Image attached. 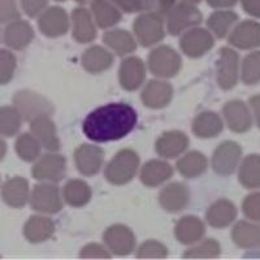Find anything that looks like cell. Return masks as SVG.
Wrapping results in <instances>:
<instances>
[{"label":"cell","instance_id":"1","mask_svg":"<svg viewBox=\"0 0 260 260\" xmlns=\"http://www.w3.org/2000/svg\"><path fill=\"white\" fill-rule=\"evenodd\" d=\"M137 112L129 104L111 103L92 111L83 122V133L95 142L117 141L134 129Z\"/></svg>","mask_w":260,"mask_h":260},{"label":"cell","instance_id":"2","mask_svg":"<svg viewBox=\"0 0 260 260\" xmlns=\"http://www.w3.org/2000/svg\"><path fill=\"white\" fill-rule=\"evenodd\" d=\"M139 167V157L133 150L125 148L116 154L106 168V178L113 185H124L133 180Z\"/></svg>","mask_w":260,"mask_h":260},{"label":"cell","instance_id":"3","mask_svg":"<svg viewBox=\"0 0 260 260\" xmlns=\"http://www.w3.org/2000/svg\"><path fill=\"white\" fill-rule=\"evenodd\" d=\"M167 26L172 36H178L187 27L199 25L203 20L202 13L194 4L182 2L180 4H175L167 13Z\"/></svg>","mask_w":260,"mask_h":260},{"label":"cell","instance_id":"4","mask_svg":"<svg viewBox=\"0 0 260 260\" xmlns=\"http://www.w3.org/2000/svg\"><path fill=\"white\" fill-rule=\"evenodd\" d=\"M134 32L143 47L156 45L166 36L162 16L151 12L139 16L134 21Z\"/></svg>","mask_w":260,"mask_h":260},{"label":"cell","instance_id":"5","mask_svg":"<svg viewBox=\"0 0 260 260\" xmlns=\"http://www.w3.org/2000/svg\"><path fill=\"white\" fill-rule=\"evenodd\" d=\"M13 104L20 112L21 117L24 120H34L42 115H51L53 111L50 102L42 95L37 94L30 90H22L16 92L13 96Z\"/></svg>","mask_w":260,"mask_h":260},{"label":"cell","instance_id":"6","mask_svg":"<svg viewBox=\"0 0 260 260\" xmlns=\"http://www.w3.org/2000/svg\"><path fill=\"white\" fill-rule=\"evenodd\" d=\"M150 71L159 77H175L181 69V57L169 46L155 48L148 56Z\"/></svg>","mask_w":260,"mask_h":260},{"label":"cell","instance_id":"7","mask_svg":"<svg viewBox=\"0 0 260 260\" xmlns=\"http://www.w3.org/2000/svg\"><path fill=\"white\" fill-rule=\"evenodd\" d=\"M241 156H242L241 146L238 143L233 142V141H225L213 152V171L220 176L232 175V173L236 172Z\"/></svg>","mask_w":260,"mask_h":260},{"label":"cell","instance_id":"8","mask_svg":"<svg viewBox=\"0 0 260 260\" xmlns=\"http://www.w3.org/2000/svg\"><path fill=\"white\" fill-rule=\"evenodd\" d=\"M30 204L32 210L42 213H56L62 208L59 189L52 183L37 185L30 197Z\"/></svg>","mask_w":260,"mask_h":260},{"label":"cell","instance_id":"9","mask_svg":"<svg viewBox=\"0 0 260 260\" xmlns=\"http://www.w3.org/2000/svg\"><path fill=\"white\" fill-rule=\"evenodd\" d=\"M240 56L234 50L224 47L220 50L217 60V82L222 90H231L238 81Z\"/></svg>","mask_w":260,"mask_h":260},{"label":"cell","instance_id":"10","mask_svg":"<svg viewBox=\"0 0 260 260\" xmlns=\"http://www.w3.org/2000/svg\"><path fill=\"white\" fill-rule=\"evenodd\" d=\"M215 45L213 37L208 30L195 27L189 30L181 38V50L189 57H201L207 53Z\"/></svg>","mask_w":260,"mask_h":260},{"label":"cell","instance_id":"11","mask_svg":"<svg viewBox=\"0 0 260 260\" xmlns=\"http://www.w3.org/2000/svg\"><path fill=\"white\" fill-rule=\"evenodd\" d=\"M38 26L45 36L51 38L64 36L69 29L68 13L61 7H50L42 12Z\"/></svg>","mask_w":260,"mask_h":260},{"label":"cell","instance_id":"12","mask_svg":"<svg viewBox=\"0 0 260 260\" xmlns=\"http://www.w3.org/2000/svg\"><path fill=\"white\" fill-rule=\"evenodd\" d=\"M106 245L116 255L130 254L136 246V237L133 232L125 225H113L108 228L103 236Z\"/></svg>","mask_w":260,"mask_h":260},{"label":"cell","instance_id":"13","mask_svg":"<svg viewBox=\"0 0 260 260\" xmlns=\"http://www.w3.org/2000/svg\"><path fill=\"white\" fill-rule=\"evenodd\" d=\"M225 121L234 133H245L251 129L252 118L247 106L242 101L228 102L222 108Z\"/></svg>","mask_w":260,"mask_h":260},{"label":"cell","instance_id":"14","mask_svg":"<svg viewBox=\"0 0 260 260\" xmlns=\"http://www.w3.org/2000/svg\"><path fill=\"white\" fill-rule=\"evenodd\" d=\"M74 160L80 173L85 176H94L103 166L104 151L98 146L82 145L76 151Z\"/></svg>","mask_w":260,"mask_h":260},{"label":"cell","instance_id":"15","mask_svg":"<svg viewBox=\"0 0 260 260\" xmlns=\"http://www.w3.org/2000/svg\"><path fill=\"white\" fill-rule=\"evenodd\" d=\"M146 78V68L139 57H127L120 65L118 80L120 85L127 91H133L141 87Z\"/></svg>","mask_w":260,"mask_h":260},{"label":"cell","instance_id":"16","mask_svg":"<svg viewBox=\"0 0 260 260\" xmlns=\"http://www.w3.org/2000/svg\"><path fill=\"white\" fill-rule=\"evenodd\" d=\"M229 43L241 50H250L260 46V24L246 20L236 26L229 37Z\"/></svg>","mask_w":260,"mask_h":260},{"label":"cell","instance_id":"17","mask_svg":"<svg viewBox=\"0 0 260 260\" xmlns=\"http://www.w3.org/2000/svg\"><path fill=\"white\" fill-rule=\"evenodd\" d=\"M65 175V159L61 155H45L32 167V176L39 181L62 180Z\"/></svg>","mask_w":260,"mask_h":260},{"label":"cell","instance_id":"18","mask_svg":"<svg viewBox=\"0 0 260 260\" xmlns=\"http://www.w3.org/2000/svg\"><path fill=\"white\" fill-rule=\"evenodd\" d=\"M173 96V89L168 82L164 81L154 80L146 85L141 94V99L148 108H162L167 107L172 101Z\"/></svg>","mask_w":260,"mask_h":260},{"label":"cell","instance_id":"19","mask_svg":"<svg viewBox=\"0 0 260 260\" xmlns=\"http://www.w3.org/2000/svg\"><path fill=\"white\" fill-rule=\"evenodd\" d=\"M32 136L36 137L42 146L50 151H57L60 148L59 137L56 134V127L48 115H42L31 120L30 124Z\"/></svg>","mask_w":260,"mask_h":260},{"label":"cell","instance_id":"20","mask_svg":"<svg viewBox=\"0 0 260 260\" xmlns=\"http://www.w3.org/2000/svg\"><path fill=\"white\" fill-rule=\"evenodd\" d=\"M34 30L31 25L24 20H15L9 22L4 30V43L13 50H22L31 43Z\"/></svg>","mask_w":260,"mask_h":260},{"label":"cell","instance_id":"21","mask_svg":"<svg viewBox=\"0 0 260 260\" xmlns=\"http://www.w3.org/2000/svg\"><path fill=\"white\" fill-rule=\"evenodd\" d=\"M2 198L12 208H21L29 201V182L22 177H13L2 186Z\"/></svg>","mask_w":260,"mask_h":260},{"label":"cell","instance_id":"22","mask_svg":"<svg viewBox=\"0 0 260 260\" xmlns=\"http://www.w3.org/2000/svg\"><path fill=\"white\" fill-rule=\"evenodd\" d=\"M189 147V138L182 132H168L164 133L156 142V152L162 157L173 159L182 154Z\"/></svg>","mask_w":260,"mask_h":260},{"label":"cell","instance_id":"23","mask_svg":"<svg viewBox=\"0 0 260 260\" xmlns=\"http://www.w3.org/2000/svg\"><path fill=\"white\" fill-rule=\"evenodd\" d=\"M190 194L183 183L175 182L168 185L161 190L159 195V201L161 207L168 212H178L183 207H186Z\"/></svg>","mask_w":260,"mask_h":260},{"label":"cell","instance_id":"24","mask_svg":"<svg viewBox=\"0 0 260 260\" xmlns=\"http://www.w3.org/2000/svg\"><path fill=\"white\" fill-rule=\"evenodd\" d=\"M72 22H73V37L80 43H89L96 37L94 21L91 13L83 7L74 8L72 12Z\"/></svg>","mask_w":260,"mask_h":260},{"label":"cell","instance_id":"25","mask_svg":"<svg viewBox=\"0 0 260 260\" xmlns=\"http://www.w3.org/2000/svg\"><path fill=\"white\" fill-rule=\"evenodd\" d=\"M206 233L203 221L195 216H185L176 224L175 234L178 242L183 245H191L202 240Z\"/></svg>","mask_w":260,"mask_h":260},{"label":"cell","instance_id":"26","mask_svg":"<svg viewBox=\"0 0 260 260\" xmlns=\"http://www.w3.org/2000/svg\"><path fill=\"white\" fill-rule=\"evenodd\" d=\"M172 175H173V168L171 164L162 160H151L142 167L141 181L146 186L155 187L169 180Z\"/></svg>","mask_w":260,"mask_h":260},{"label":"cell","instance_id":"27","mask_svg":"<svg viewBox=\"0 0 260 260\" xmlns=\"http://www.w3.org/2000/svg\"><path fill=\"white\" fill-rule=\"evenodd\" d=\"M55 232V224L45 216H31L25 224L24 234L31 243H41L51 238Z\"/></svg>","mask_w":260,"mask_h":260},{"label":"cell","instance_id":"28","mask_svg":"<svg viewBox=\"0 0 260 260\" xmlns=\"http://www.w3.org/2000/svg\"><path fill=\"white\" fill-rule=\"evenodd\" d=\"M237 208L231 201L220 199L207 211V221L213 228H225L236 220Z\"/></svg>","mask_w":260,"mask_h":260},{"label":"cell","instance_id":"29","mask_svg":"<svg viewBox=\"0 0 260 260\" xmlns=\"http://www.w3.org/2000/svg\"><path fill=\"white\" fill-rule=\"evenodd\" d=\"M113 64V56L111 52L101 46H94L86 50L82 55V65L83 68L90 73H102L111 68Z\"/></svg>","mask_w":260,"mask_h":260},{"label":"cell","instance_id":"30","mask_svg":"<svg viewBox=\"0 0 260 260\" xmlns=\"http://www.w3.org/2000/svg\"><path fill=\"white\" fill-rule=\"evenodd\" d=\"M221 118L215 112H203L192 122V132L199 138H213L222 132Z\"/></svg>","mask_w":260,"mask_h":260},{"label":"cell","instance_id":"31","mask_svg":"<svg viewBox=\"0 0 260 260\" xmlns=\"http://www.w3.org/2000/svg\"><path fill=\"white\" fill-rule=\"evenodd\" d=\"M232 238L238 247H260V225L250 224L246 221L237 222L232 232Z\"/></svg>","mask_w":260,"mask_h":260},{"label":"cell","instance_id":"32","mask_svg":"<svg viewBox=\"0 0 260 260\" xmlns=\"http://www.w3.org/2000/svg\"><path fill=\"white\" fill-rule=\"evenodd\" d=\"M91 11L98 26L103 29L113 26L121 20V12L115 4L108 0H92Z\"/></svg>","mask_w":260,"mask_h":260},{"label":"cell","instance_id":"33","mask_svg":"<svg viewBox=\"0 0 260 260\" xmlns=\"http://www.w3.org/2000/svg\"><path fill=\"white\" fill-rule=\"evenodd\" d=\"M103 41L117 55H127V53L136 51L137 48L133 36L126 30L116 29L107 31L103 37Z\"/></svg>","mask_w":260,"mask_h":260},{"label":"cell","instance_id":"34","mask_svg":"<svg viewBox=\"0 0 260 260\" xmlns=\"http://www.w3.org/2000/svg\"><path fill=\"white\" fill-rule=\"evenodd\" d=\"M238 180L246 189L260 187V155L252 154L245 157L240 167Z\"/></svg>","mask_w":260,"mask_h":260},{"label":"cell","instance_id":"35","mask_svg":"<svg viewBox=\"0 0 260 260\" xmlns=\"http://www.w3.org/2000/svg\"><path fill=\"white\" fill-rule=\"evenodd\" d=\"M175 3L176 0H125V12H151L164 17Z\"/></svg>","mask_w":260,"mask_h":260},{"label":"cell","instance_id":"36","mask_svg":"<svg viewBox=\"0 0 260 260\" xmlns=\"http://www.w3.org/2000/svg\"><path fill=\"white\" fill-rule=\"evenodd\" d=\"M64 199L72 207H83L91 199V189L85 181L72 180L64 186Z\"/></svg>","mask_w":260,"mask_h":260},{"label":"cell","instance_id":"37","mask_svg":"<svg viewBox=\"0 0 260 260\" xmlns=\"http://www.w3.org/2000/svg\"><path fill=\"white\" fill-rule=\"evenodd\" d=\"M177 169L183 177H199L207 169V159L198 151H191L185 155L182 159L178 160Z\"/></svg>","mask_w":260,"mask_h":260},{"label":"cell","instance_id":"38","mask_svg":"<svg viewBox=\"0 0 260 260\" xmlns=\"http://www.w3.org/2000/svg\"><path fill=\"white\" fill-rule=\"evenodd\" d=\"M237 21L238 15L233 11H216L208 17L207 25L217 38H225Z\"/></svg>","mask_w":260,"mask_h":260},{"label":"cell","instance_id":"39","mask_svg":"<svg viewBox=\"0 0 260 260\" xmlns=\"http://www.w3.org/2000/svg\"><path fill=\"white\" fill-rule=\"evenodd\" d=\"M22 117L16 107H0V134L4 137H13L21 127Z\"/></svg>","mask_w":260,"mask_h":260},{"label":"cell","instance_id":"40","mask_svg":"<svg viewBox=\"0 0 260 260\" xmlns=\"http://www.w3.org/2000/svg\"><path fill=\"white\" fill-rule=\"evenodd\" d=\"M42 145L38 139L31 134H21L16 141V152L24 161H34L41 155Z\"/></svg>","mask_w":260,"mask_h":260},{"label":"cell","instance_id":"41","mask_svg":"<svg viewBox=\"0 0 260 260\" xmlns=\"http://www.w3.org/2000/svg\"><path fill=\"white\" fill-rule=\"evenodd\" d=\"M241 78L246 85H256L260 82V51L248 53L243 59Z\"/></svg>","mask_w":260,"mask_h":260},{"label":"cell","instance_id":"42","mask_svg":"<svg viewBox=\"0 0 260 260\" xmlns=\"http://www.w3.org/2000/svg\"><path fill=\"white\" fill-rule=\"evenodd\" d=\"M220 255V245L217 241L215 240H207L204 241L203 243H201L199 246L194 248H190L187 250L185 254H183V257L186 259H198V257H217Z\"/></svg>","mask_w":260,"mask_h":260},{"label":"cell","instance_id":"43","mask_svg":"<svg viewBox=\"0 0 260 260\" xmlns=\"http://www.w3.org/2000/svg\"><path fill=\"white\" fill-rule=\"evenodd\" d=\"M16 56L11 51L0 50V85H7L12 80L16 71Z\"/></svg>","mask_w":260,"mask_h":260},{"label":"cell","instance_id":"44","mask_svg":"<svg viewBox=\"0 0 260 260\" xmlns=\"http://www.w3.org/2000/svg\"><path fill=\"white\" fill-rule=\"evenodd\" d=\"M168 255V250L162 243L157 242V241H147L143 243L138 250L137 256L143 257V259H162L167 257Z\"/></svg>","mask_w":260,"mask_h":260},{"label":"cell","instance_id":"45","mask_svg":"<svg viewBox=\"0 0 260 260\" xmlns=\"http://www.w3.org/2000/svg\"><path fill=\"white\" fill-rule=\"evenodd\" d=\"M20 18L16 0H0V24H9Z\"/></svg>","mask_w":260,"mask_h":260},{"label":"cell","instance_id":"46","mask_svg":"<svg viewBox=\"0 0 260 260\" xmlns=\"http://www.w3.org/2000/svg\"><path fill=\"white\" fill-rule=\"evenodd\" d=\"M242 208L246 217L254 220V221H260V192H255V194L246 197Z\"/></svg>","mask_w":260,"mask_h":260},{"label":"cell","instance_id":"47","mask_svg":"<svg viewBox=\"0 0 260 260\" xmlns=\"http://www.w3.org/2000/svg\"><path fill=\"white\" fill-rule=\"evenodd\" d=\"M21 7L29 17H37L46 9L48 0H20Z\"/></svg>","mask_w":260,"mask_h":260},{"label":"cell","instance_id":"48","mask_svg":"<svg viewBox=\"0 0 260 260\" xmlns=\"http://www.w3.org/2000/svg\"><path fill=\"white\" fill-rule=\"evenodd\" d=\"M80 256L81 257H96V259H99V257H106L107 259V257H110L111 255L104 250L103 246L98 245V243H90V245L85 246V247L82 248Z\"/></svg>","mask_w":260,"mask_h":260},{"label":"cell","instance_id":"49","mask_svg":"<svg viewBox=\"0 0 260 260\" xmlns=\"http://www.w3.org/2000/svg\"><path fill=\"white\" fill-rule=\"evenodd\" d=\"M245 12L254 17H260V0H241Z\"/></svg>","mask_w":260,"mask_h":260},{"label":"cell","instance_id":"50","mask_svg":"<svg viewBox=\"0 0 260 260\" xmlns=\"http://www.w3.org/2000/svg\"><path fill=\"white\" fill-rule=\"evenodd\" d=\"M250 106L254 111L255 121H256L257 127L260 129V95H255V96L250 98Z\"/></svg>","mask_w":260,"mask_h":260},{"label":"cell","instance_id":"51","mask_svg":"<svg viewBox=\"0 0 260 260\" xmlns=\"http://www.w3.org/2000/svg\"><path fill=\"white\" fill-rule=\"evenodd\" d=\"M207 3L212 8H232L238 3V0H207Z\"/></svg>","mask_w":260,"mask_h":260},{"label":"cell","instance_id":"52","mask_svg":"<svg viewBox=\"0 0 260 260\" xmlns=\"http://www.w3.org/2000/svg\"><path fill=\"white\" fill-rule=\"evenodd\" d=\"M6 154H7V145L3 139L0 138V161L4 159Z\"/></svg>","mask_w":260,"mask_h":260},{"label":"cell","instance_id":"53","mask_svg":"<svg viewBox=\"0 0 260 260\" xmlns=\"http://www.w3.org/2000/svg\"><path fill=\"white\" fill-rule=\"evenodd\" d=\"M110 2L122 11H125V0H110Z\"/></svg>","mask_w":260,"mask_h":260},{"label":"cell","instance_id":"54","mask_svg":"<svg viewBox=\"0 0 260 260\" xmlns=\"http://www.w3.org/2000/svg\"><path fill=\"white\" fill-rule=\"evenodd\" d=\"M183 2H186V3H191V4H197V3H201L202 0H183Z\"/></svg>","mask_w":260,"mask_h":260},{"label":"cell","instance_id":"55","mask_svg":"<svg viewBox=\"0 0 260 260\" xmlns=\"http://www.w3.org/2000/svg\"><path fill=\"white\" fill-rule=\"evenodd\" d=\"M76 2H77V3H80V4H86V3H89L90 0H76Z\"/></svg>","mask_w":260,"mask_h":260},{"label":"cell","instance_id":"56","mask_svg":"<svg viewBox=\"0 0 260 260\" xmlns=\"http://www.w3.org/2000/svg\"><path fill=\"white\" fill-rule=\"evenodd\" d=\"M55 2H65V0H55Z\"/></svg>","mask_w":260,"mask_h":260}]
</instances>
